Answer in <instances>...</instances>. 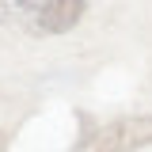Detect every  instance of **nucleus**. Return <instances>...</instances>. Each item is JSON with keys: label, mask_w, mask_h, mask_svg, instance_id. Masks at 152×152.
<instances>
[{"label": "nucleus", "mask_w": 152, "mask_h": 152, "mask_svg": "<svg viewBox=\"0 0 152 152\" xmlns=\"http://www.w3.org/2000/svg\"><path fill=\"white\" fill-rule=\"evenodd\" d=\"M0 19H4V4H0Z\"/></svg>", "instance_id": "4"}, {"label": "nucleus", "mask_w": 152, "mask_h": 152, "mask_svg": "<svg viewBox=\"0 0 152 152\" xmlns=\"http://www.w3.org/2000/svg\"><path fill=\"white\" fill-rule=\"evenodd\" d=\"M145 145H152V114L110 122V126L95 129L76 152H137Z\"/></svg>", "instance_id": "1"}, {"label": "nucleus", "mask_w": 152, "mask_h": 152, "mask_svg": "<svg viewBox=\"0 0 152 152\" xmlns=\"http://www.w3.org/2000/svg\"><path fill=\"white\" fill-rule=\"evenodd\" d=\"M84 12H88V0H46L38 19H34V27L42 34H65V31H72L80 23Z\"/></svg>", "instance_id": "2"}, {"label": "nucleus", "mask_w": 152, "mask_h": 152, "mask_svg": "<svg viewBox=\"0 0 152 152\" xmlns=\"http://www.w3.org/2000/svg\"><path fill=\"white\" fill-rule=\"evenodd\" d=\"M19 8H38V4H42V0H15Z\"/></svg>", "instance_id": "3"}]
</instances>
